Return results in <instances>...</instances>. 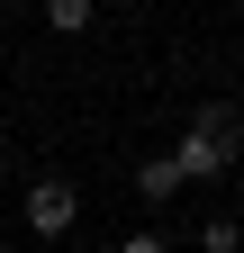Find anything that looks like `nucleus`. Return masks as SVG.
Returning <instances> with one entry per match:
<instances>
[{"mask_svg": "<svg viewBox=\"0 0 244 253\" xmlns=\"http://www.w3.org/2000/svg\"><path fill=\"white\" fill-rule=\"evenodd\" d=\"M235 154H244V126H235V109H199L190 126H181L172 163H181V181H217V172H235Z\"/></svg>", "mask_w": 244, "mask_h": 253, "instance_id": "1", "label": "nucleus"}, {"mask_svg": "<svg viewBox=\"0 0 244 253\" xmlns=\"http://www.w3.org/2000/svg\"><path fill=\"white\" fill-rule=\"evenodd\" d=\"M73 217H81V199H73V181H37V190H27V235H64L73 226Z\"/></svg>", "mask_w": 244, "mask_h": 253, "instance_id": "2", "label": "nucleus"}, {"mask_svg": "<svg viewBox=\"0 0 244 253\" xmlns=\"http://www.w3.org/2000/svg\"><path fill=\"white\" fill-rule=\"evenodd\" d=\"M181 190H190V181H181V163H172V154H154V163H136V199H181Z\"/></svg>", "mask_w": 244, "mask_h": 253, "instance_id": "3", "label": "nucleus"}, {"mask_svg": "<svg viewBox=\"0 0 244 253\" xmlns=\"http://www.w3.org/2000/svg\"><path fill=\"white\" fill-rule=\"evenodd\" d=\"M90 18H100V0H45V27H54V37H81Z\"/></svg>", "mask_w": 244, "mask_h": 253, "instance_id": "4", "label": "nucleus"}]
</instances>
